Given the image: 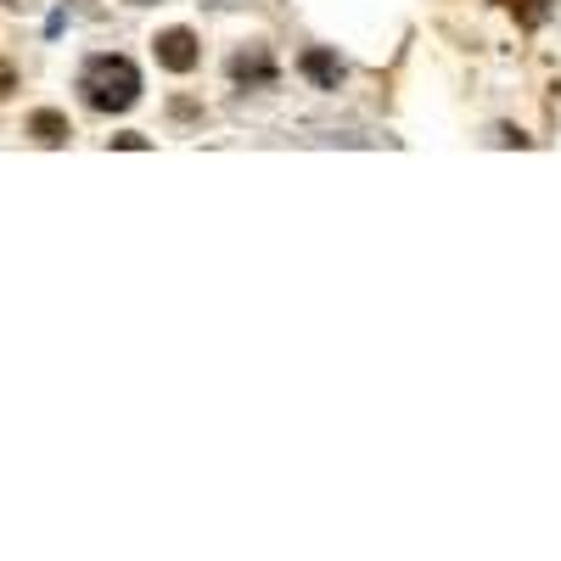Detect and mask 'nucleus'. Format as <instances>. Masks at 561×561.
Masks as SVG:
<instances>
[{
  "label": "nucleus",
  "instance_id": "20e7f679",
  "mask_svg": "<svg viewBox=\"0 0 561 561\" xmlns=\"http://www.w3.org/2000/svg\"><path fill=\"white\" fill-rule=\"evenodd\" d=\"M28 136H35L40 146H62V141H68V118L51 113V107H40L35 118H28Z\"/></svg>",
  "mask_w": 561,
  "mask_h": 561
},
{
  "label": "nucleus",
  "instance_id": "f257e3e1",
  "mask_svg": "<svg viewBox=\"0 0 561 561\" xmlns=\"http://www.w3.org/2000/svg\"><path fill=\"white\" fill-rule=\"evenodd\" d=\"M79 90L95 113H124V107H136V95H141V74L129 56H90L85 74H79Z\"/></svg>",
  "mask_w": 561,
  "mask_h": 561
},
{
  "label": "nucleus",
  "instance_id": "39448f33",
  "mask_svg": "<svg viewBox=\"0 0 561 561\" xmlns=\"http://www.w3.org/2000/svg\"><path fill=\"white\" fill-rule=\"evenodd\" d=\"M304 74H309L320 90H337V85H343V62L326 56V51H309V56H304Z\"/></svg>",
  "mask_w": 561,
  "mask_h": 561
},
{
  "label": "nucleus",
  "instance_id": "423d86ee",
  "mask_svg": "<svg viewBox=\"0 0 561 561\" xmlns=\"http://www.w3.org/2000/svg\"><path fill=\"white\" fill-rule=\"evenodd\" d=\"M17 90V68H12V62H0V95H12Z\"/></svg>",
  "mask_w": 561,
  "mask_h": 561
},
{
  "label": "nucleus",
  "instance_id": "7ed1b4c3",
  "mask_svg": "<svg viewBox=\"0 0 561 561\" xmlns=\"http://www.w3.org/2000/svg\"><path fill=\"white\" fill-rule=\"evenodd\" d=\"M230 79H242V85H270L276 68H270V56H264V51H242V56H230Z\"/></svg>",
  "mask_w": 561,
  "mask_h": 561
},
{
  "label": "nucleus",
  "instance_id": "0eeeda50",
  "mask_svg": "<svg viewBox=\"0 0 561 561\" xmlns=\"http://www.w3.org/2000/svg\"><path fill=\"white\" fill-rule=\"evenodd\" d=\"M136 7H146V0H136Z\"/></svg>",
  "mask_w": 561,
  "mask_h": 561
},
{
  "label": "nucleus",
  "instance_id": "f03ea898",
  "mask_svg": "<svg viewBox=\"0 0 561 561\" xmlns=\"http://www.w3.org/2000/svg\"><path fill=\"white\" fill-rule=\"evenodd\" d=\"M157 62L169 74H191L196 68V35H191V28H169V35H157Z\"/></svg>",
  "mask_w": 561,
  "mask_h": 561
}]
</instances>
